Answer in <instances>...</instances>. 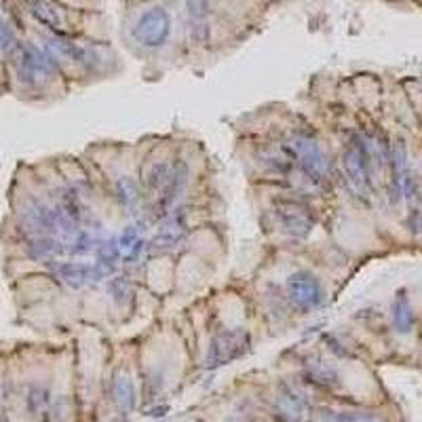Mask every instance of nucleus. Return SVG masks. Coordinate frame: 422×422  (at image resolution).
Masks as SVG:
<instances>
[{"label": "nucleus", "mask_w": 422, "mask_h": 422, "mask_svg": "<svg viewBox=\"0 0 422 422\" xmlns=\"http://www.w3.org/2000/svg\"><path fill=\"white\" fill-rule=\"evenodd\" d=\"M285 142L296 154V169H300L302 178L312 188H323L325 186V154L319 144V139L314 137L310 129L296 127L290 131Z\"/></svg>", "instance_id": "f257e3e1"}, {"label": "nucleus", "mask_w": 422, "mask_h": 422, "mask_svg": "<svg viewBox=\"0 0 422 422\" xmlns=\"http://www.w3.org/2000/svg\"><path fill=\"white\" fill-rule=\"evenodd\" d=\"M15 70L28 87H45L55 79V59L34 45H15Z\"/></svg>", "instance_id": "f03ea898"}, {"label": "nucleus", "mask_w": 422, "mask_h": 422, "mask_svg": "<svg viewBox=\"0 0 422 422\" xmlns=\"http://www.w3.org/2000/svg\"><path fill=\"white\" fill-rule=\"evenodd\" d=\"M272 216L279 230L294 239H304L316 224L314 211L300 199H277Z\"/></svg>", "instance_id": "7ed1b4c3"}, {"label": "nucleus", "mask_w": 422, "mask_h": 422, "mask_svg": "<svg viewBox=\"0 0 422 422\" xmlns=\"http://www.w3.org/2000/svg\"><path fill=\"white\" fill-rule=\"evenodd\" d=\"M342 165H344V173L348 178V184L357 194L365 197L368 188H370V150H368V142L363 135H350L348 142L344 144V152H342Z\"/></svg>", "instance_id": "20e7f679"}, {"label": "nucleus", "mask_w": 422, "mask_h": 422, "mask_svg": "<svg viewBox=\"0 0 422 422\" xmlns=\"http://www.w3.org/2000/svg\"><path fill=\"white\" fill-rule=\"evenodd\" d=\"M171 32V17L163 7H152L139 15L135 28H133V39L148 49H157L165 45Z\"/></svg>", "instance_id": "39448f33"}, {"label": "nucleus", "mask_w": 422, "mask_h": 422, "mask_svg": "<svg viewBox=\"0 0 422 422\" xmlns=\"http://www.w3.org/2000/svg\"><path fill=\"white\" fill-rule=\"evenodd\" d=\"M250 348V334L243 328H232V330H222L214 340H211L209 353H207V363L209 365H224L241 355L248 353Z\"/></svg>", "instance_id": "423d86ee"}, {"label": "nucleus", "mask_w": 422, "mask_h": 422, "mask_svg": "<svg viewBox=\"0 0 422 422\" xmlns=\"http://www.w3.org/2000/svg\"><path fill=\"white\" fill-rule=\"evenodd\" d=\"M285 288H288L290 302L302 312L316 308L323 302V296H325L321 281L314 274H310L308 270H298V272L290 274Z\"/></svg>", "instance_id": "0eeeda50"}, {"label": "nucleus", "mask_w": 422, "mask_h": 422, "mask_svg": "<svg viewBox=\"0 0 422 422\" xmlns=\"http://www.w3.org/2000/svg\"><path fill=\"white\" fill-rule=\"evenodd\" d=\"M258 161L268 171L279 173V175H290L296 169V154L285 139H281V142H268V144L260 146Z\"/></svg>", "instance_id": "6e6552de"}, {"label": "nucleus", "mask_w": 422, "mask_h": 422, "mask_svg": "<svg viewBox=\"0 0 422 422\" xmlns=\"http://www.w3.org/2000/svg\"><path fill=\"white\" fill-rule=\"evenodd\" d=\"M188 175H190V169H188V165L182 159L173 161L171 171H169V178H167V184L163 186V190L159 194V203H161L163 209H169L173 205V201L180 197V192L188 184Z\"/></svg>", "instance_id": "1a4fd4ad"}, {"label": "nucleus", "mask_w": 422, "mask_h": 422, "mask_svg": "<svg viewBox=\"0 0 422 422\" xmlns=\"http://www.w3.org/2000/svg\"><path fill=\"white\" fill-rule=\"evenodd\" d=\"M32 15L37 17L41 23H45L47 28H51L53 32H63L66 30V13L59 5L51 3V0H37L32 5Z\"/></svg>", "instance_id": "9d476101"}, {"label": "nucleus", "mask_w": 422, "mask_h": 422, "mask_svg": "<svg viewBox=\"0 0 422 422\" xmlns=\"http://www.w3.org/2000/svg\"><path fill=\"white\" fill-rule=\"evenodd\" d=\"M112 399L121 412H129L135 405V384L127 372H119L112 380Z\"/></svg>", "instance_id": "9b49d317"}, {"label": "nucleus", "mask_w": 422, "mask_h": 422, "mask_svg": "<svg viewBox=\"0 0 422 422\" xmlns=\"http://www.w3.org/2000/svg\"><path fill=\"white\" fill-rule=\"evenodd\" d=\"M173 161L171 159H157L152 163H148L146 171H144V186L148 192H161L163 186L167 184L169 171H171Z\"/></svg>", "instance_id": "f8f14e48"}, {"label": "nucleus", "mask_w": 422, "mask_h": 422, "mask_svg": "<svg viewBox=\"0 0 422 422\" xmlns=\"http://www.w3.org/2000/svg\"><path fill=\"white\" fill-rule=\"evenodd\" d=\"M393 325L399 334H410L414 330V308L403 292H399L393 302Z\"/></svg>", "instance_id": "ddd939ff"}, {"label": "nucleus", "mask_w": 422, "mask_h": 422, "mask_svg": "<svg viewBox=\"0 0 422 422\" xmlns=\"http://www.w3.org/2000/svg\"><path fill=\"white\" fill-rule=\"evenodd\" d=\"M277 410L283 414L288 420H292V422H300L306 416L304 401L296 393H292L290 389H281L279 391V395H277Z\"/></svg>", "instance_id": "4468645a"}, {"label": "nucleus", "mask_w": 422, "mask_h": 422, "mask_svg": "<svg viewBox=\"0 0 422 422\" xmlns=\"http://www.w3.org/2000/svg\"><path fill=\"white\" fill-rule=\"evenodd\" d=\"M306 378L316 386H332L338 382V370L328 361L316 359L306 365Z\"/></svg>", "instance_id": "2eb2a0df"}, {"label": "nucleus", "mask_w": 422, "mask_h": 422, "mask_svg": "<svg viewBox=\"0 0 422 422\" xmlns=\"http://www.w3.org/2000/svg\"><path fill=\"white\" fill-rule=\"evenodd\" d=\"M57 241L49 234L45 237H34L30 243H28V256L34 258V260H47L51 258L55 252H57Z\"/></svg>", "instance_id": "dca6fc26"}, {"label": "nucleus", "mask_w": 422, "mask_h": 422, "mask_svg": "<svg viewBox=\"0 0 422 422\" xmlns=\"http://www.w3.org/2000/svg\"><path fill=\"white\" fill-rule=\"evenodd\" d=\"M59 277L66 281L70 288H83L89 279V266L77 264V262H68L59 266Z\"/></svg>", "instance_id": "f3484780"}, {"label": "nucleus", "mask_w": 422, "mask_h": 422, "mask_svg": "<svg viewBox=\"0 0 422 422\" xmlns=\"http://www.w3.org/2000/svg\"><path fill=\"white\" fill-rule=\"evenodd\" d=\"M114 194L121 201V205L133 207L139 201V186L133 178H129V175H121L114 186Z\"/></svg>", "instance_id": "a211bd4d"}, {"label": "nucleus", "mask_w": 422, "mask_h": 422, "mask_svg": "<svg viewBox=\"0 0 422 422\" xmlns=\"http://www.w3.org/2000/svg\"><path fill=\"white\" fill-rule=\"evenodd\" d=\"M26 403H28V410L30 414H41L49 408L51 403V393L47 386L43 384H32L28 389V397H26Z\"/></svg>", "instance_id": "6ab92c4d"}, {"label": "nucleus", "mask_w": 422, "mask_h": 422, "mask_svg": "<svg viewBox=\"0 0 422 422\" xmlns=\"http://www.w3.org/2000/svg\"><path fill=\"white\" fill-rule=\"evenodd\" d=\"M137 243H139V234H137V230L133 226H129V228L123 230V234L119 239V248H121L123 254H131Z\"/></svg>", "instance_id": "aec40b11"}, {"label": "nucleus", "mask_w": 422, "mask_h": 422, "mask_svg": "<svg viewBox=\"0 0 422 422\" xmlns=\"http://www.w3.org/2000/svg\"><path fill=\"white\" fill-rule=\"evenodd\" d=\"M342 418L344 422H386L382 416L370 412H342Z\"/></svg>", "instance_id": "412c9836"}, {"label": "nucleus", "mask_w": 422, "mask_h": 422, "mask_svg": "<svg viewBox=\"0 0 422 422\" xmlns=\"http://www.w3.org/2000/svg\"><path fill=\"white\" fill-rule=\"evenodd\" d=\"M15 32L11 30V26H7L3 19H0V51H9L11 47H15Z\"/></svg>", "instance_id": "4be33fe9"}, {"label": "nucleus", "mask_w": 422, "mask_h": 422, "mask_svg": "<svg viewBox=\"0 0 422 422\" xmlns=\"http://www.w3.org/2000/svg\"><path fill=\"white\" fill-rule=\"evenodd\" d=\"M312 422H344V418H342V412L319 408V410H314V414H312Z\"/></svg>", "instance_id": "5701e85b"}, {"label": "nucleus", "mask_w": 422, "mask_h": 422, "mask_svg": "<svg viewBox=\"0 0 422 422\" xmlns=\"http://www.w3.org/2000/svg\"><path fill=\"white\" fill-rule=\"evenodd\" d=\"M186 7H188L190 17L203 19L207 15V9H209V0H186Z\"/></svg>", "instance_id": "b1692460"}, {"label": "nucleus", "mask_w": 422, "mask_h": 422, "mask_svg": "<svg viewBox=\"0 0 422 422\" xmlns=\"http://www.w3.org/2000/svg\"><path fill=\"white\" fill-rule=\"evenodd\" d=\"M226 422H250V420H245V418H239V416H232V418H228Z\"/></svg>", "instance_id": "393cba45"}, {"label": "nucleus", "mask_w": 422, "mask_h": 422, "mask_svg": "<svg viewBox=\"0 0 422 422\" xmlns=\"http://www.w3.org/2000/svg\"><path fill=\"white\" fill-rule=\"evenodd\" d=\"M3 395H5V386H3V382H0V401H3Z\"/></svg>", "instance_id": "a878e982"}]
</instances>
